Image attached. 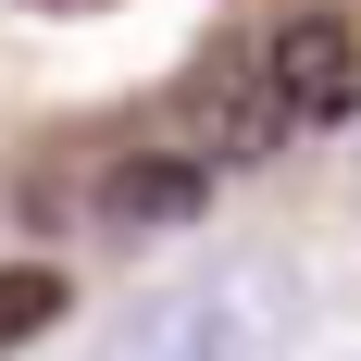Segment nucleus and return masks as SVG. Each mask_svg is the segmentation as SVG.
I'll return each instance as SVG.
<instances>
[{"label": "nucleus", "instance_id": "2", "mask_svg": "<svg viewBox=\"0 0 361 361\" xmlns=\"http://www.w3.org/2000/svg\"><path fill=\"white\" fill-rule=\"evenodd\" d=\"M299 125H287V87H274V63H262V37L250 50H212V63L187 75V100H175V149H200L212 175H237V162H274Z\"/></svg>", "mask_w": 361, "mask_h": 361}, {"label": "nucleus", "instance_id": "3", "mask_svg": "<svg viewBox=\"0 0 361 361\" xmlns=\"http://www.w3.org/2000/svg\"><path fill=\"white\" fill-rule=\"evenodd\" d=\"M262 63H274V87H287V125H299V137H324V125L361 112V37L336 25V13L274 25V37H262Z\"/></svg>", "mask_w": 361, "mask_h": 361}, {"label": "nucleus", "instance_id": "1", "mask_svg": "<svg viewBox=\"0 0 361 361\" xmlns=\"http://www.w3.org/2000/svg\"><path fill=\"white\" fill-rule=\"evenodd\" d=\"M287 336H299V287L274 262H224V274H187L149 312H125L100 361H287Z\"/></svg>", "mask_w": 361, "mask_h": 361}, {"label": "nucleus", "instance_id": "5", "mask_svg": "<svg viewBox=\"0 0 361 361\" xmlns=\"http://www.w3.org/2000/svg\"><path fill=\"white\" fill-rule=\"evenodd\" d=\"M50 324H63V274L50 262H0V361L25 336H50Z\"/></svg>", "mask_w": 361, "mask_h": 361}, {"label": "nucleus", "instance_id": "4", "mask_svg": "<svg viewBox=\"0 0 361 361\" xmlns=\"http://www.w3.org/2000/svg\"><path fill=\"white\" fill-rule=\"evenodd\" d=\"M200 200H212V162H200V149H175V137L125 149V162L100 175V224H112V237H137V224H187Z\"/></svg>", "mask_w": 361, "mask_h": 361}]
</instances>
